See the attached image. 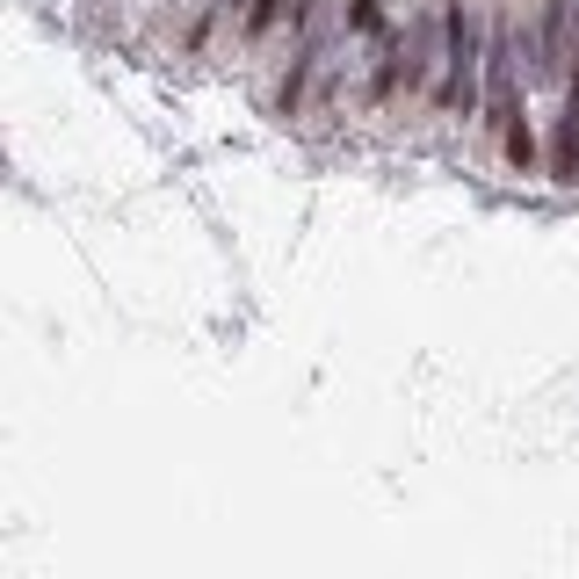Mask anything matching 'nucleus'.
Here are the masks:
<instances>
[{
  "label": "nucleus",
  "instance_id": "nucleus-1",
  "mask_svg": "<svg viewBox=\"0 0 579 579\" xmlns=\"http://www.w3.org/2000/svg\"><path fill=\"white\" fill-rule=\"evenodd\" d=\"M442 87H435V102L442 109H478L485 102V87H478V29H471V15H464V0H449L442 8Z\"/></svg>",
  "mask_w": 579,
  "mask_h": 579
},
{
  "label": "nucleus",
  "instance_id": "nucleus-3",
  "mask_svg": "<svg viewBox=\"0 0 579 579\" xmlns=\"http://www.w3.org/2000/svg\"><path fill=\"white\" fill-rule=\"evenodd\" d=\"M500 145H507V167H514V174H529V167H536V131L522 124V116L500 131Z\"/></svg>",
  "mask_w": 579,
  "mask_h": 579
},
{
  "label": "nucleus",
  "instance_id": "nucleus-4",
  "mask_svg": "<svg viewBox=\"0 0 579 579\" xmlns=\"http://www.w3.org/2000/svg\"><path fill=\"white\" fill-rule=\"evenodd\" d=\"M377 22H384V8H377V0H348V29H362V37H370Z\"/></svg>",
  "mask_w": 579,
  "mask_h": 579
},
{
  "label": "nucleus",
  "instance_id": "nucleus-2",
  "mask_svg": "<svg viewBox=\"0 0 579 579\" xmlns=\"http://www.w3.org/2000/svg\"><path fill=\"white\" fill-rule=\"evenodd\" d=\"M551 181H579V73L565 80V116H558V145H551Z\"/></svg>",
  "mask_w": 579,
  "mask_h": 579
}]
</instances>
